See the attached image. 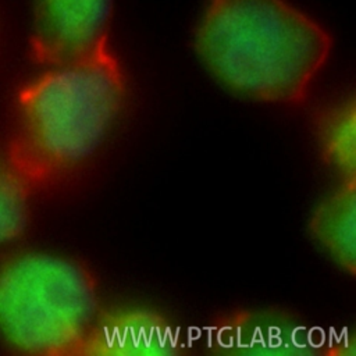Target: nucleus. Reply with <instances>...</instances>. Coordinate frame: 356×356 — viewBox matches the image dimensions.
Masks as SVG:
<instances>
[{
    "instance_id": "nucleus-1",
    "label": "nucleus",
    "mask_w": 356,
    "mask_h": 356,
    "mask_svg": "<svg viewBox=\"0 0 356 356\" xmlns=\"http://www.w3.org/2000/svg\"><path fill=\"white\" fill-rule=\"evenodd\" d=\"M124 68L108 42L47 67L17 96L7 156L33 191L82 165L102 145L127 99Z\"/></svg>"
},
{
    "instance_id": "nucleus-4",
    "label": "nucleus",
    "mask_w": 356,
    "mask_h": 356,
    "mask_svg": "<svg viewBox=\"0 0 356 356\" xmlns=\"http://www.w3.org/2000/svg\"><path fill=\"white\" fill-rule=\"evenodd\" d=\"M114 0H33L31 56L44 67L81 58L108 42Z\"/></svg>"
},
{
    "instance_id": "nucleus-5",
    "label": "nucleus",
    "mask_w": 356,
    "mask_h": 356,
    "mask_svg": "<svg viewBox=\"0 0 356 356\" xmlns=\"http://www.w3.org/2000/svg\"><path fill=\"white\" fill-rule=\"evenodd\" d=\"M321 345L312 327L291 313L271 309L228 313L210 332V346L228 355H316Z\"/></svg>"
},
{
    "instance_id": "nucleus-2",
    "label": "nucleus",
    "mask_w": 356,
    "mask_h": 356,
    "mask_svg": "<svg viewBox=\"0 0 356 356\" xmlns=\"http://www.w3.org/2000/svg\"><path fill=\"white\" fill-rule=\"evenodd\" d=\"M193 44L225 89L275 104L303 102L331 51L328 32L286 0H207Z\"/></svg>"
},
{
    "instance_id": "nucleus-6",
    "label": "nucleus",
    "mask_w": 356,
    "mask_h": 356,
    "mask_svg": "<svg viewBox=\"0 0 356 356\" xmlns=\"http://www.w3.org/2000/svg\"><path fill=\"white\" fill-rule=\"evenodd\" d=\"M174 327L142 307L99 312L78 356H170L179 352Z\"/></svg>"
},
{
    "instance_id": "nucleus-8",
    "label": "nucleus",
    "mask_w": 356,
    "mask_h": 356,
    "mask_svg": "<svg viewBox=\"0 0 356 356\" xmlns=\"http://www.w3.org/2000/svg\"><path fill=\"white\" fill-rule=\"evenodd\" d=\"M318 152L341 179H356V104L353 96L320 111L314 124Z\"/></svg>"
},
{
    "instance_id": "nucleus-9",
    "label": "nucleus",
    "mask_w": 356,
    "mask_h": 356,
    "mask_svg": "<svg viewBox=\"0 0 356 356\" xmlns=\"http://www.w3.org/2000/svg\"><path fill=\"white\" fill-rule=\"evenodd\" d=\"M32 189L0 146V245L17 239L26 228Z\"/></svg>"
},
{
    "instance_id": "nucleus-3",
    "label": "nucleus",
    "mask_w": 356,
    "mask_h": 356,
    "mask_svg": "<svg viewBox=\"0 0 356 356\" xmlns=\"http://www.w3.org/2000/svg\"><path fill=\"white\" fill-rule=\"evenodd\" d=\"M97 313L95 278L75 260L28 252L0 267V334L22 353L78 356Z\"/></svg>"
},
{
    "instance_id": "nucleus-7",
    "label": "nucleus",
    "mask_w": 356,
    "mask_h": 356,
    "mask_svg": "<svg viewBox=\"0 0 356 356\" xmlns=\"http://www.w3.org/2000/svg\"><path fill=\"white\" fill-rule=\"evenodd\" d=\"M309 232L323 252L349 275L356 273V179H341L313 210Z\"/></svg>"
}]
</instances>
